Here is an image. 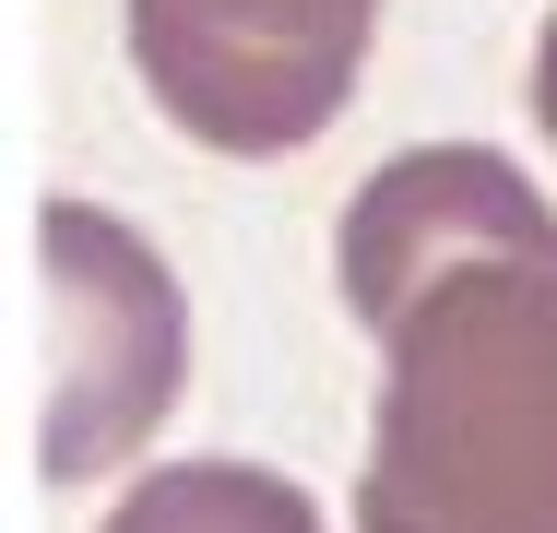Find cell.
<instances>
[{"label": "cell", "mask_w": 557, "mask_h": 533, "mask_svg": "<svg viewBox=\"0 0 557 533\" xmlns=\"http://www.w3.org/2000/svg\"><path fill=\"white\" fill-rule=\"evenodd\" d=\"M380 332L356 533H557V249L498 237L416 273Z\"/></svg>", "instance_id": "6da1fadb"}, {"label": "cell", "mask_w": 557, "mask_h": 533, "mask_svg": "<svg viewBox=\"0 0 557 533\" xmlns=\"http://www.w3.org/2000/svg\"><path fill=\"white\" fill-rule=\"evenodd\" d=\"M36 285L60 309V356L36 392V474L84 486V474H119L166 426L178 380H190V309H178V273L96 202L36 213Z\"/></svg>", "instance_id": "7a4b0ae2"}, {"label": "cell", "mask_w": 557, "mask_h": 533, "mask_svg": "<svg viewBox=\"0 0 557 533\" xmlns=\"http://www.w3.org/2000/svg\"><path fill=\"white\" fill-rule=\"evenodd\" d=\"M380 0H131V72L202 154H297L356 96Z\"/></svg>", "instance_id": "3957f363"}, {"label": "cell", "mask_w": 557, "mask_h": 533, "mask_svg": "<svg viewBox=\"0 0 557 533\" xmlns=\"http://www.w3.org/2000/svg\"><path fill=\"white\" fill-rule=\"evenodd\" d=\"M498 237H546L557 249L546 190H534L510 154H486V142H416V154H392V166L344 202V237H333L344 309L380 320L416 273H440L462 249H498Z\"/></svg>", "instance_id": "277c9868"}, {"label": "cell", "mask_w": 557, "mask_h": 533, "mask_svg": "<svg viewBox=\"0 0 557 533\" xmlns=\"http://www.w3.org/2000/svg\"><path fill=\"white\" fill-rule=\"evenodd\" d=\"M108 533H321V510H309V486L261 474V462H154L108 510Z\"/></svg>", "instance_id": "5b68a950"}, {"label": "cell", "mask_w": 557, "mask_h": 533, "mask_svg": "<svg viewBox=\"0 0 557 533\" xmlns=\"http://www.w3.org/2000/svg\"><path fill=\"white\" fill-rule=\"evenodd\" d=\"M534 119H546V142H557V12H546V36H534Z\"/></svg>", "instance_id": "8992f818"}]
</instances>
